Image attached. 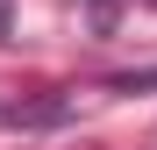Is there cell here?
Here are the masks:
<instances>
[{
	"label": "cell",
	"instance_id": "cell-1",
	"mask_svg": "<svg viewBox=\"0 0 157 150\" xmlns=\"http://www.w3.org/2000/svg\"><path fill=\"white\" fill-rule=\"evenodd\" d=\"M150 7H157V0H150Z\"/></svg>",
	"mask_w": 157,
	"mask_h": 150
}]
</instances>
